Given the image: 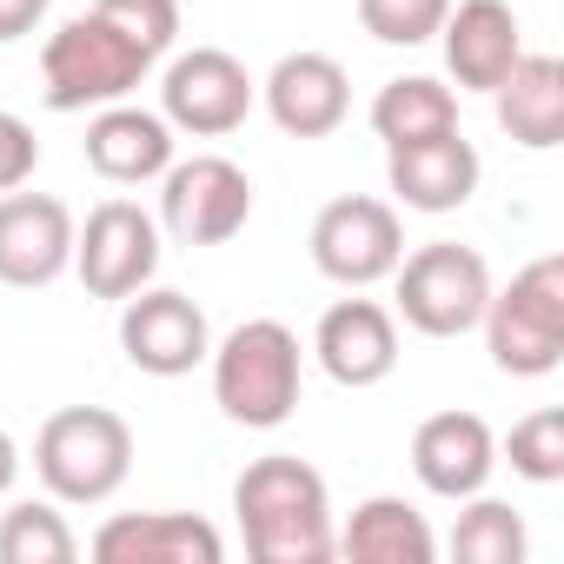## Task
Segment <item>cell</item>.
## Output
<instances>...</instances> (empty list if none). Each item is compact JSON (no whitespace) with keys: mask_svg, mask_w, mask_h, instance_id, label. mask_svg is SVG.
<instances>
[{"mask_svg":"<svg viewBox=\"0 0 564 564\" xmlns=\"http://www.w3.org/2000/svg\"><path fill=\"white\" fill-rule=\"evenodd\" d=\"M232 518H239L252 564H326L333 557V491L293 452L252 458L232 478Z\"/></svg>","mask_w":564,"mask_h":564,"instance_id":"6da1fadb","label":"cell"},{"mask_svg":"<svg viewBox=\"0 0 564 564\" xmlns=\"http://www.w3.org/2000/svg\"><path fill=\"white\" fill-rule=\"evenodd\" d=\"M213 405L246 425V432H279L300 412V386H306V352L300 333L279 319H239L213 352Z\"/></svg>","mask_w":564,"mask_h":564,"instance_id":"7a4b0ae2","label":"cell"},{"mask_svg":"<svg viewBox=\"0 0 564 564\" xmlns=\"http://www.w3.org/2000/svg\"><path fill=\"white\" fill-rule=\"evenodd\" d=\"M153 74V54H140L120 28H107L94 8L61 21L41 47V100L54 113H94L113 100H133Z\"/></svg>","mask_w":564,"mask_h":564,"instance_id":"3957f363","label":"cell"},{"mask_svg":"<svg viewBox=\"0 0 564 564\" xmlns=\"http://www.w3.org/2000/svg\"><path fill=\"white\" fill-rule=\"evenodd\" d=\"M34 471L61 505H107L133 471V425L107 405H61L34 432Z\"/></svg>","mask_w":564,"mask_h":564,"instance_id":"277c9868","label":"cell"},{"mask_svg":"<svg viewBox=\"0 0 564 564\" xmlns=\"http://www.w3.org/2000/svg\"><path fill=\"white\" fill-rule=\"evenodd\" d=\"M491 300V265L478 246L425 239L392 265V319H405L425 339H465L478 333Z\"/></svg>","mask_w":564,"mask_h":564,"instance_id":"5b68a950","label":"cell"},{"mask_svg":"<svg viewBox=\"0 0 564 564\" xmlns=\"http://www.w3.org/2000/svg\"><path fill=\"white\" fill-rule=\"evenodd\" d=\"M485 352L505 379H551L564 366V259L544 252L524 272H511V286L485 300Z\"/></svg>","mask_w":564,"mask_h":564,"instance_id":"8992f818","label":"cell"},{"mask_svg":"<svg viewBox=\"0 0 564 564\" xmlns=\"http://www.w3.org/2000/svg\"><path fill=\"white\" fill-rule=\"evenodd\" d=\"M313 265L346 293H366L379 279H392V265L405 259V219L392 199H372V193H339L319 206L313 219Z\"/></svg>","mask_w":564,"mask_h":564,"instance_id":"52a82bcc","label":"cell"},{"mask_svg":"<svg viewBox=\"0 0 564 564\" xmlns=\"http://www.w3.org/2000/svg\"><path fill=\"white\" fill-rule=\"evenodd\" d=\"M252 219V180L226 153H193L160 173V232L180 246H226Z\"/></svg>","mask_w":564,"mask_h":564,"instance_id":"ba28073f","label":"cell"},{"mask_svg":"<svg viewBox=\"0 0 564 564\" xmlns=\"http://www.w3.org/2000/svg\"><path fill=\"white\" fill-rule=\"evenodd\" d=\"M160 219L140 199H100L87 226H74V279L94 300H133L160 272Z\"/></svg>","mask_w":564,"mask_h":564,"instance_id":"9c48e42d","label":"cell"},{"mask_svg":"<svg viewBox=\"0 0 564 564\" xmlns=\"http://www.w3.org/2000/svg\"><path fill=\"white\" fill-rule=\"evenodd\" d=\"M259 100V80L246 74L239 54L226 47H193V54H173L166 74H160V113L173 133H193V140H226L246 127Z\"/></svg>","mask_w":564,"mask_h":564,"instance_id":"30bf717a","label":"cell"},{"mask_svg":"<svg viewBox=\"0 0 564 564\" xmlns=\"http://www.w3.org/2000/svg\"><path fill=\"white\" fill-rule=\"evenodd\" d=\"M120 352L147 379H186L193 366H206L213 326H206L199 300H186L173 286H140L133 300H120Z\"/></svg>","mask_w":564,"mask_h":564,"instance_id":"8fae6325","label":"cell"},{"mask_svg":"<svg viewBox=\"0 0 564 564\" xmlns=\"http://www.w3.org/2000/svg\"><path fill=\"white\" fill-rule=\"evenodd\" d=\"M74 272V213L54 193H0V286L41 293Z\"/></svg>","mask_w":564,"mask_h":564,"instance_id":"7c38bea8","label":"cell"},{"mask_svg":"<svg viewBox=\"0 0 564 564\" xmlns=\"http://www.w3.org/2000/svg\"><path fill=\"white\" fill-rule=\"evenodd\" d=\"M478 180H485V160L465 140V127L386 147V186H392V199L405 213H432V219L438 213H458V206H471Z\"/></svg>","mask_w":564,"mask_h":564,"instance_id":"4fadbf2b","label":"cell"},{"mask_svg":"<svg viewBox=\"0 0 564 564\" xmlns=\"http://www.w3.org/2000/svg\"><path fill=\"white\" fill-rule=\"evenodd\" d=\"M259 100L286 140H326L352 113V80L333 54L300 47V54H279V67L259 80Z\"/></svg>","mask_w":564,"mask_h":564,"instance_id":"5bb4252c","label":"cell"},{"mask_svg":"<svg viewBox=\"0 0 564 564\" xmlns=\"http://www.w3.org/2000/svg\"><path fill=\"white\" fill-rule=\"evenodd\" d=\"M313 359L346 392L386 386L399 372V319H392V306H379V300H339V306H326L319 326H313Z\"/></svg>","mask_w":564,"mask_h":564,"instance_id":"9a60e30c","label":"cell"},{"mask_svg":"<svg viewBox=\"0 0 564 564\" xmlns=\"http://www.w3.org/2000/svg\"><path fill=\"white\" fill-rule=\"evenodd\" d=\"M412 471L432 498H471L498 471V432L478 412H432L412 432Z\"/></svg>","mask_w":564,"mask_h":564,"instance_id":"2e32d148","label":"cell"},{"mask_svg":"<svg viewBox=\"0 0 564 564\" xmlns=\"http://www.w3.org/2000/svg\"><path fill=\"white\" fill-rule=\"evenodd\" d=\"M438 47H445V74L458 80V94H491L524 54V28L511 14V0H452Z\"/></svg>","mask_w":564,"mask_h":564,"instance_id":"e0dca14e","label":"cell"},{"mask_svg":"<svg viewBox=\"0 0 564 564\" xmlns=\"http://www.w3.org/2000/svg\"><path fill=\"white\" fill-rule=\"evenodd\" d=\"M100 564H219L226 538L193 511H120L87 544Z\"/></svg>","mask_w":564,"mask_h":564,"instance_id":"ac0fdd59","label":"cell"},{"mask_svg":"<svg viewBox=\"0 0 564 564\" xmlns=\"http://www.w3.org/2000/svg\"><path fill=\"white\" fill-rule=\"evenodd\" d=\"M80 147H87V166L107 186H147V180H160L173 166V127H166V113L133 107V100L94 107Z\"/></svg>","mask_w":564,"mask_h":564,"instance_id":"d6986e66","label":"cell"},{"mask_svg":"<svg viewBox=\"0 0 564 564\" xmlns=\"http://www.w3.org/2000/svg\"><path fill=\"white\" fill-rule=\"evenodd\" d=\"M491 113L524 153H551L564 140V61L557 54H518L511 74L491 87Z\"/></svg>","mask_w":564,"mask_h":564,"instance_id":"ffe728a7","label":"cell"},{"mask_svg":"<svg viewBox=\"0 0 564 564\" xmlns=\"http://www.w3.org/2000/svg\"><path fill=\"white\" fill-rule=\"evenodd\" d=\"M333 557H352V564H432L438 538H432L419 505L379 491V498L352 505V518L333 531Z\"/></svg>","mask_w":564,"mask_h":564,"instance_id":"44dd1931","label":"cell"},{"mask_svg":"<svg viewBox=\"0 0 564 564\" xmlns=\"http://www.w3.org/2000/svg\"><path fill=\"white\" fill-rule=\"evenodd\" d=\"M452 127H458V94L445 80H432V74H399L372 100V133L386 147L425 140V133H452Z\"/></svg>","mask_w":564,"mask_h":564,"instance_id":"7402d4cb","label":"cell"},{"mask_svg":"<svg viewBox=\"0 0 564 564\" xmlns=\"http://www.w3.org/2000/svg\"><path fill=\"white\" fill-rule=\"evenodd\" d=\"M80 538L61 511V498H21L0 511V564H74Z\"/></svg>","mask_w":564,"mask_h":564,"instance_id":"603a6c76","label":"cell"},{"mask_svg":"<svg viewBox=\"0 0 564 564\" xmlns=\"http://www.w3.org/2000/svg\"><path fill=\"white\" fill-rule=\"evenodd\" d=\"M531 538H524V518L505 505V498H458V524H452V557L458 564H524Z\"/></svg>","mask_w":564,"mask_h":564,"instance_id":"cb8c5ba5","label":"cell"},{"mask_svg":"<svg viewBox=\"0 0 564 564\" xmlns=\"http://www.w3.org/2000/svg\"><path fill=\"white\" fill-rule=\"evenodd\" d=\"M498 458H511V471H518L524 485H557V478H564V412H557V405L524 412V419L498 438Z\"/></svg>","mask_w":564,"mask_h":564,"instance_id":"d4e9b609","label":"cell"},{"mask_svg":"<svg viewBox=\"0 0 564 564\" xmlns=\"http://www.w3.org/2000/svg\"><path fill=\"white\" fill-rule=\"evenodd\" d=\"M452 0H359V28L379 47H425L438 41Z\"/></svg>","mask_w":564,"mask_h":564,"instance_id":"484cf974","label":"cell"},{"mask_svg":"<svg viewBox=\"0 0 564 564\" xmlns=\"http://www.w3.org/2000/svg\"><path fill=\"white\" fill-rule=\"evenodd\" d=\"M94 14L107 21V28H120L140 54H166L173 41H180V0H94Z\"/></svg>","mask_w":564,"mask_h":564,"instance_id":"4316f807","label":"cell"},{"mask_svg":"<svg viewBox=\"0 0 564 564\" xmlns=\"http://www.w3.org/2000/svg\"><path fill=\"white\" fill-rule=\"evenodd\" d=\"M34 166H41V140H34V127H28L21 113L0 107V193L28 186V180H34Z\"/></svg>","mask_w":564,"mask_h":564,"instance_id":"83f0119b","label":"cell"},{"mask_svg":"<svg viewBox=\"0 0 564 564\" xmlns=\"http://www.w3.org/2000/svg\"><path fill=\"white\" fill-rule=\"evenodd\" d=\"M47 8H54V0H0V47H8V41H28V34L47 21Z\"/></svg>","mask_w":564,"mask_h":564,"instance_id":"f1b7e54d","label":"cell"},{"mask_svg":"<svg viewBox=\"0 0 564 564\" xmlns=\"http://www.w3.org/2000/svg\"><path fill=\"white\" fill-rule=\"evenodd\" d=\"M14 478H21V445H14V432H8V425H0V505H8Z\"/></svg>","mask_w":564,"mask_h":564,"instance_id":"f546056e","label":"cell"}]
</instances>
